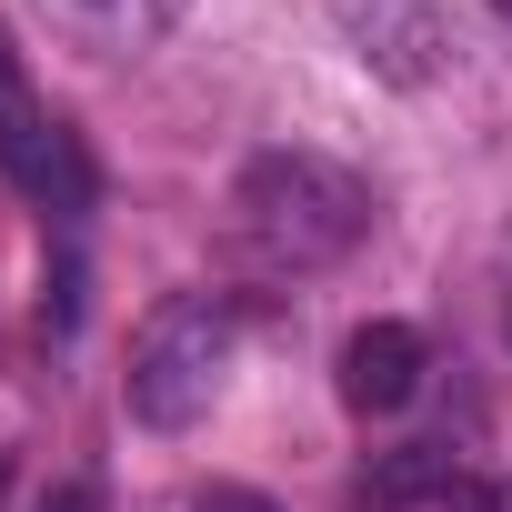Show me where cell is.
I'll return each instance as SVG.
<instances>
[{"instance_id": "1", "label": "cell", "mask_w": 512, "mask_h": 512, "mask_svg": "<svg viewBox=\"0 0 512 512\" xmlns=\"http://www.w3.org/2000/svg\"><path fill=\"white\" fill-rule=\"evenodd\" d=\"M231 221L241 241L282 272H322L372 231V191L332 161V151H251L231 181Z\"/></svg>"}, {"instance_id": "2", "label": "cell", "mask_w": 512, "mask_h": 512, "mask_svg": "<svg viewBox=\"0 0 512 512\" xmlns=\"http://www.w3.org/2000/svg\"><path fill=\"white\" fill-rule=\"evenodd\" d=\"M231 342H241V312L221 292H171L151 302V322L131 332V372H121V402L141 432H191L221 382H231Z\"/></svg>"}, {"instance_id": "3", "label": "cell", "mask_w": 512, "mask_h": 512, "mask_svg": "<svg viewBox=\"0 0 512 512\" xmlns=\"http://www.w3.org/2000/svg\"><path fill=\"white\" fill-rule=\"evenodd\" d=\"M332 21H342L352 61H362L372 81H392V91H422V81H442V61H452L442 0H332Z\"/></svg>"}, {"instance_id": "4", "label": "cell", "mask_w": 512, "mask_h": 512, "mask_svg": "<svg viewBox=\"0 0 512 512\" xmlns=\"http://www.w3.org/2000/svg\"><path fill=\"white\" fill-rule=\"evenodd\" d=\"M0 171H11L31 201H51V211L81 201V151H71V131L41 111V91H31L11 31H0Z\"/></svg>"}, {"instance_id": "5", "label": "cell", "mask_w": 512, "mask_h": 512, "mask_svg": "<svg viewBox=\"0 0 512 512\" xmlns=\"http://www.w3.org/2000/svg\"><path fill=\"white\" fill-rule=\"evenodd\" d=\"M422 392V332L412 322H362L342 342V402L352 412H402Z\"/></svg>"}, {"instance_id": "6", "label": "cell", "mask_w": 512, "mask_h": 512, "mask_svg": "<svg viewBox=\"0 0 512 512\" xmlns=\"http://www.w3.org/2000/svg\"><path fill=\"white\" fill-rule=\"evenodd\" d=\"M442 482H452V452L412 442V452H392V462L372 472V502H412V492H442Z\"/></svg>"}, {"instance_id": "7", "label": "cell", "mask_w": 512, "mask_h": 512, "mask_svg": "<svg viewBox=\"0 0 512 512\" xmlns=\"http://www.w3.org/2000/svg\"><path fill=\"white\" fill-rule=\"evenodd\" d=\"M442 512H512V502H502L482 472H452V482H442Z\"/></svg>"}, {"instance_id": "8", "label": "cell", "mask_w": 512, "mask_h": 512, "mask_svg": "<svg viewBox=\"0 0 512 512\" xmlns=\"http://www.w3.org/2000/svg\"><path fill=\"white\" fill-rule=\"evenodd\" d=\"M201 512H272V502H251V492H211Z\"/></svg>"}, {"instance_id": "9", "label": "cell", "mask_w": 512, "mask_h": 512, "mask_svg": "<svg viewBox=\"0 0 512 512\" xmlns=\"http://www.w3.org/2000/svg\"><path fill=\"white\" fill-rule=\"evenodd\" d=\"M41 512H91V492H81V482H61V492H51Z\"/></svg>"}, {"instance_id": "10", "label": "cell", "mask_w": 512, "mask_h": 512, "mask_svg": "<svg viewBox=\"0 0 512 512\" xmlns=\"http://www.w3.org/2000/svg\"><path fill=\"white\" fill-rule=\"evenodd\" d=\"M492 21H502V31H512V0H492Z\"/></svg>"}]
</instances>
